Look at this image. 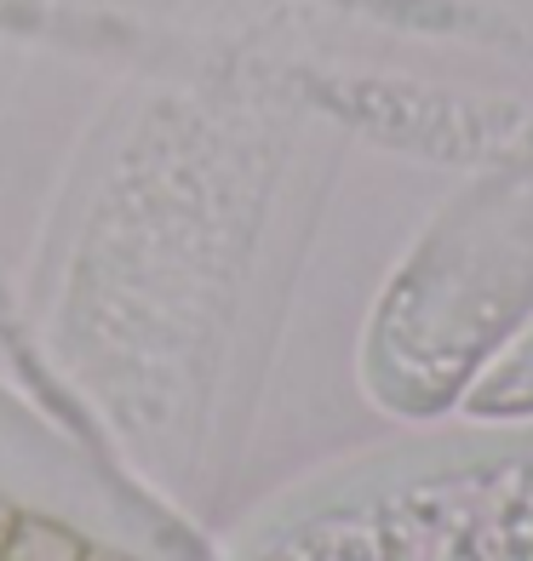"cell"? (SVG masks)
<instances>
[{"instance_id": "1", "label": "cell", "mask_w": 533, "mask_h": 561, "mask_svg": "<svg viewBox=\"0 0 533 561\" xmlns=\"http://www.w3.org/2000/svg\"><path fill=\"white\" fill-rule=\"evenodd\" d=\"M81 556H87V545L75 539L69 527L46 522V516H18L12 545H7L0 561H81Z\"/></svg>"}, {"instance_id": "2", "label": "cell", "mask_w": 533, "mask_h": 561, "mask_svg": "<svg viewBox=\"0 0 533 561\" xmlns=\"http://www.w3.org/2000/svg\"><path fill=\"white\" fill-rule=\"evenodd\" d=\"M12 527H18V510L0 499V556H7V545H12Z\"/></svg>"}, {"instance_id": "3", "label": "cell", "mask_w": 533, "mask_h": 561, "mask_svg": "<svg viewBox=\"0 0 533 561\" xmlns=\"http://www.w3.org/2000/svg\"><path fill=\"white\" fill-rule=\"evenodd\" d=\"M81 561H126V556H115V550H87Z\"/></svg>"}]
</instances>
